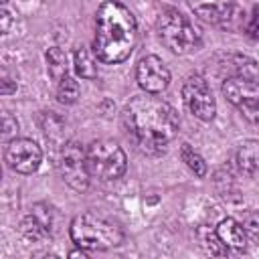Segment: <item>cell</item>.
<instances>
[{
	"label": "cell",
	"instance_id": "obj_1",
	"mask_svg": "<svg viewBox=\"0 0 259 259\" xmlns=\"http://www.w3.org/2000/svg\"><path fill=\"white\" fill-rule=\"evenodd\" d=\"M123 125L140 148L158 152L176 138L180 119L168 101L144 93L123 107Z\"/></svg>",
	"mask_w": 259,
	"mask_h": 259
},
{
	"label": "cell",
	"instance_id": "obj_2",
	"mask_svg": "<svg viewBox=\"0 0 259 259\" xmlns=\"http://www.w3.org/2000/svg\"><path fill=\"white\" fill-rule=\"evenodd\" d=\"M138 40L136 18L119 2H103L95 16L93 53L101 63L115 65L125 61Z\"/></svg>",
	"mask_w": 259,
	"mask_h": 259
},
{
	"label": "cell",
	"instance_id": "obj_3",
	"mask_svg": "<svg viewBox=\"0 0 259 259\" xmlns=\"http://www.w3.org/2000/svg\"><path fill=\"white\" fill-rule=\"evenodd\" d=\"M71 239L79 249L89 251H105L111 247L121 245L123 231L113 221L87 210L73 219L71 223Z\"/></svg>",
	"mask_w": 259,
	"mask_h": 259
},
{
	"label": "cell",
	"instance_id": "obj_4",
	"mask_svg": "<svg viewBox=\"0 0 259 259\" xmlns=\"http://www.w3.org/2000/svg\"><path fill=\"white\" fill-rule=\"evenodd\" d=\"M158 32L160 40L176 55H186L200 45V30L188 16L174 8H168L160 14Z\"/></svg>",
	"mask_w": 259,
	"mask_h": 259
},
{
	"label": "cell",
	"instance_id": "obj_5",
	"mask_svg": "<svg viewBox=\"0 0 259 259\" xmlns=\"http://www.w3.org/2000/svg\"><path fill=\"white\" fill-rule=\"evenodd\" d=\"M89 174L101 180H117L125 174L127 160L121 146L113 140H95L85 150Z\"/></svg>",
	"mask_w": 259,
	"mask_h": 259
},
{
	"label": "cell",
	"instance_id": "obj_6",
	"mask_svg": "<svg viewBox=\"0 0 259 259\" xmlns=\"http://www.w3.org/2000/svg\"><path fill=\"white\" fill-rule=\"evenodd\" d=\"M57 168L61 172V178L77 192H85L89 186V168H87V156L79 142H67L61 148Z\"/></svg>",
	"mask_w": 259,
	"mask_h": 259
},
{
	"label": "cell",
	"instance_id": "obj_7",
	"mask_svg": "<svg viewBox=\"0 0 259 259\" xmlns=\"http://www.w3.org/2000/svg\"><path fill=\"white\" fill-rule=\"evenodd\" d=\"M223 95L237 105L249 121H257L259 117V87L257 81L245 77H229L223 83Z\"/></svg>",
	"mask_w": 259,
	"mask_h": 259
},
{
	"label": "cell",
	"instance_id": "obj_8",
	"mask_svg": "<svg viewBox=\"0 0 259 259\" xmlns=\"http://www.w3.org/2000/svg\"><path fill=\"white\" fill-rule=\"evenodd\" d=\"M182 97L190 113L202 121H210L217 113V103L208 83L200 75H190L182 85Z\"/></svg>",
	"mask_w": 259,
	"mask_h": 259
},
{
	"label": "cell",
	"instance_id": "obj_9",
	"mask_svg": "<svg viewBox=\"0 0 259 259\" xmlns=\"http://www.w3.org/2000/svg\"><path fill=\"white\" fill-rule=\"evenodd\" d=\"M6 162L12 170L20 174H32L42 162V150L36 142L28 138H14L6 148Z\"/></svg>",
	"mask_w": 259,
	"mask_h": 259
},
{
	"label": "cell",
	"instance_id": "obj_10",
	"mask_svg": "<svg viewBox=\"0 0 259 259\" xmlns=\"http://www.w3.org/2000/svg\"><path fill=\"white\" fill-rule=\"evenodd\" d=\"M136 79H138V85L148 95H156V93H162L170 85V71L160 57L148 55V57L140 59V63H138Z\"/></svg>",
	"mask_w": 259,
	"mask_h": 259
},
{
	"label": "cell",
	"instance_id": "obj_11",
	"mask_svg": "<svg viewBox=\"0 0 259 259\" xmlns=\"http://www.w3.org/2000/svg\"><path fill=\"white\" fill-rule=\"evenodd\" d=\"M22 229L32 239L51 237V231H53V212H51V208L45 206V204H34L30 208V214L26 217Z\"/></svg>",
	"mask_w": 259,
	"mask_h": 259
},
{
	"label": "cell",
	"instance_id": "obj_12",
	"mask_svg": "<svg viewBox=\"0 0 259 259\" xmlns=\"http://www.w3.org/2000/svg\"><path fill=\"white\" fill-rule=\"evenodd\" d=\"M214 233H217V237L221 239V243H223L227 249L243 251V249L247 247V241H249L247 231H245V227H243L239 221H235V219H225V221H221V225L217 227Z\"/></svg>",
	"mask_w": 259,
	"mask_h": 259
},
{
	"label": "cell",
	"instance_id": "obj_13",
	"mask_svg": "<svg viewBox=\"0 0 259 259\" xmlns=\"http://www.w3.org/2000/svg\"><path fill=\"white\" fill-rule=\"evenodd\" d=\"M192 12L196 16H200L202 20L210 22V24H225L233 18L235 12V4L231 2H219V4H192L190 6Z\"/></svg>",
	"mask_w": 259,
	"mask_h": 259
},
{
	"label": "cell",
	"instance_id": "obj_14",
	"mask_svg": "<svg viewBox=\"0 0 259 259\" xmlns=\"http://www.w3.org/2000/svg\"><path fill=\"white\" fill-rule=\"evenodd\" d=\"M257 140H247L241 144L239 152H237V164L241 168L243 174H247L249 178H255L257 174V166H259V154H257Z\"/></svg>",
	"mask_w": 259,
	"mask_h": 259
},
{
	"label": "cell",
	"instance_id": "obj_15",
	"mask_svg": "<svg viewBox=\"0 0 259 259\" xmlns=\"http://www.w3.org/2000/svg\"><path fill=\"white\" fill-rule=\"evenodd\" d=\"M198 241L200 247L204 249V253L210 259H229V249L221 243V239L217 237V233L208 227H200L198 229Z\"/></svg>",
	"mask_w": 259,
	"mask_h": 259
},
{
	"label": "cell",
	"instance_id": "obj_16",
	"mask_svg": "<svg viewBox=\"0 0 259 259\" xmlns=\"http://www.w3.org/2000/svg\"><path fill=\"white\" fill-rule=\"evenodd\" d=\"M47 67H49V75L59 83L63 77L69 75V61H67V53L59 47H53L47 51Z\"/></svg>",
	"mask_w": 259,
	"mask_h": 259
},
{
	"label": "cell",
	"instance_id": "obj_17",
	"mask_svg": "<svg viewBox=\"0 0 259 259\" xmlns=\"http://www.w3.org/2000/svg\"><path fill=\"white\" fill-rule=\"evenodd\" d=\"M75 71L83 79H95L97 77V65L93 59V53L87 47H79L75 53Z\"/></svg>",
	"mask_w": 259,
	"mask_h": 259
},
{
	"label": "cell",
	"instance_id": "obj_18",
	"mask_svg": "<svg viewBox=\"0 0 259 259\" xmlns=\"http://www.w3.org/2000/svg\"><path fill=\"white\" fill-rule=\"evenodd\" d=\"M79 93H81V87H79V83H77L71 75L63 77V79L57 83V99H59L61 103H65V105L75 103V101L79 99Z\"/></svg>",
	"mask_w": 259,
	"mask_h": 259
},
{
	"label": "cell",
	"instance_id": "obj_19",
	"mask_svg": "<svg viewBox=\"0 0 259 259\" xmlns=\"http://www.w3.org/2000/svg\"><path fill=\"white\" fill-rule=\"evenodd\" d=\"M180 156H182V162L194 172V176L202 178V176L206 174V162H204L202 156H200L198 152H194L188 144H182V148H180Z\"/></svg>",
	"mask_w": 259,
	"mask_h": 259
},
{
	"label": "cell",
	"instance_id": "obj_20",
	"mask_svg": "<svg viewBox=\"0 0 259 259\" xmlns=\"http://www.w3.org/2000/svg\"><path fill=\"white\" fill-rule=\"evenodd\" d=\"M16 132H18V121H16V117H14L12 113L0 109V140H10V142H12L14 136H16Z\"/></svg>",
	"mask_w": 259,
	"mask_h": 259
},
{
	"label": "cell",
	"instance_id": "obj_21",
	"mask_svg": "<svg viewBox=\"0 0 259 259\" xmlns=\"http://www.w3.org/2000/svg\"><path fill=\"white\" fill-rule=\"evenodd\" d=\"M10 26H12V16H10V12L4 10V8H0V34L8 32Z\"/></svg>",
	"mask_w": 259,
	"mask_h": 259
},
{
	"label": "cell",
	"instance_id": "obj_22",
	"mask_svg": "<svg viewBox=\"0 0 259 259\" xmlns=\"http://www.w3.org/2000/svg\"><path fill=\"white\" fill-rule=\"evenodd\" d=\"M30 259H59V255H55L53 251H45V249H40V251H34Z\"/></svg>",
	"mask_w": 259,
	"mask_h": 259
},
{
	"label": "cell",
	"instance_id": "obj_23",
	"mask_svg": "<svg viewBox=\"0 0 259 259\" xmlns=\"http://www.w3.org/2000/svg\"><path fill=\"white\" fill-rule=\"evenodd\" d=\"M257 10H259V8L255 6L253 16H251V24H249V28H247V30H249V34H251L253 38H257Z\"/></svg>",
	"mask_w": 259,
	"mask_h": 259
},
{
	"label": "cell",
	"instance_id": "obj_24",
	"mask_svg": "<svg viewBox=\"0 0 259 259\" xmlns=\"http://www.w3.org/2000/svg\"><path fill=\"white\" fill-rule=\"evenodd\" d=\"M69 259H89V255L83 253V249H75L69 253Z\"/></svg>",
	"mask_w": 259,
	"mask_h": 259
}]
</instances>
